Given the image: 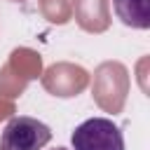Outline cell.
Masks as SVG:
<instances>
[{"mask_svg": "<svg viewBox=\"0 0 150 150\" xmlns=\"http://www.w3.org/2000/svg\"><path fill=\"white\" fill-rule=\"evenodd\" d=\"M54 150H68V148H54Z\"/></svg>", "mask_w": 150, "mask_h": 150, "instance_id": "11", "label": "cell"}, {"mask_svg": "<svg viewBox=\"0 0 150 150\" xmlns=\"http://www.w3.org/2000/svg\"><path fill=\"white\" fill-rule=\"evenodd\" d=\"M117 19L129 28H150V0H112Z\"/></svg>", "mask_w": 150, "mask_h": 150, "instance_id": "6", "label": "cell"}, {"mask_svg": "<svg viewBox=\"0 0 150 150\" xmlns=\"http://www.w3.org/2000/svg\"><path fill=\"white\" fill-rule=\"evenodd\" d=\"M14 2H23V0H14Z\"/></svg>", "mask_w": 150, "mask_h": 150, "instance_id": "12", "label": "cell"}, {"mask_svg": "<svg viewBox=\"0 0 150 150\" xmlns=\"http://www.w3.org/2000/svg\"><path fill=\"white\" fill-rule=\"evenodd\" d=\"M70 9L77 26L87 33H103L110 28V0H73Z\"/></svg>", "mask_w": 150, "mask_h": 150, "instance_id": "5", "label": "cell"}, {"mask_svg": "<svg viewBox=\"0 0 150 150\" xmlns=\"http://www.w3.org/2000/svg\"><path fill=\"white\" fill-rule=\"evenodd\" d=\"M26 84H28V80L19 77V75H16L7 63L0 68V98L12 101V98L21 96V94L26 91Z\"/></svg>", "mask_w": 150, "mask_h": 150, "instance_id": "8", "label": "cell"}, {"mask_svg": "<svg viewBox=\"0 0 150 150\" xmlns=\"http://www.w3.org/2000/svg\"><path fill=\"white\" fill-rule=\"evenodd\" d=\"M19 77L23 80H38L42 75V56L28 47H16L9 54V63H7Z\"/></svg>", "mask_w": 150, "mask_h": 150, "instance_id": "7", "label": "cell"}, {"mask_svg": "<svg viewBox=\"0 0 150 150\" xmlns=\"http://www.w3.org/2000/svg\"><path fill=\"white\" fill-rule=\"evenodd\" d=\"M40 12L49 23H68L73 19V9L68 0H40Z\"/></svg>", "mask_w": 150, "mask_h": 150, "instance_id": "9", "label": "cell"}, {"mask_svg": "<svg viewBox=\"0 0 150 150\" xmlns=\"http://www.w3.org/2000/svg\"><path fill=\"white\" fill-rule=\"evenodd\" d=\"M129 94V70L120 61H103L94 70L91 82V96L96 105L105 112H122Z\"/></svg>", "mask_w": 150, "mask_h": 150, "instance_id": "1", "label": "cell"}, {"mask_svg": "<svg viewBox=\"0 0 150 150\" xmlns=\"http://www.w3.org/2000/svg\"><path fill=\"white\" fill-rule=\"evenodd\" d=\"M14 115V103L7 101V98H0V122L2 120H9Z\"/></svg>", "mask_w": 150, "mask_h": 150, "instance_id": "10", "label": "cell"}, {"mask_svg": "<svg viewBox=\"0 0 150 150\" xmlns=\"http://www.w3.org/2000/svg\"><path fill=\"white\" fill-rule=\"evenodd\" d=\"M40 80H42V87L52 96L70 98V96H77V94H82L87 89L89 73L82 66L68 63V61H59V63L49 66L47 70H42Z\"/></svg>", "mask_w": 150, "mask_h": 150, "instance_id": "4", "label": "cell"}, {"mask_svg": "<svg viewBox=\"0 0 150 150\" xmlns=\"http://www.w3.org/2000/svg\"><path fill=\"white\" fill-rule=\"evenodd\" d=\"M52 141V129L35 117H9L2 136L0 150H40Z\"/></svg>", "mask_w": 150, "mask_h": 150, "instance_id": "3", "label": "cell"}, {"mask_svg": "<svg viewBox=\"0 0 150 150\" xmlns=\"http://www.w3.org/2000/svg\"><path fill=\"white\" fill-rule=\"evenodd\" d=\"M73 150H124L120 127L108 117H91L82 122L70 136Z\"/></svg>", "mask_w": 150, "mask_h": 150, "instance_id": "2", "label": "cell"}]
</instances>
